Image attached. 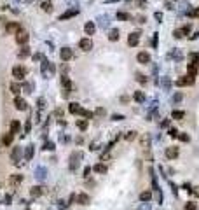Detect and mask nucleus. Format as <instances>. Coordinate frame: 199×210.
Returning a JSON list of instances; mask_svg holds the SVG:
<instances>
[{"label":"nucleus","mask_w":199,"mask_h":210,"mask_svg":"<svg viewBox=\"0 0 199 210\" xmlns=\"http://www.w3.org/2000/svg\"><path fill=\"white\" fill-rule=\"evenodd\" d=\"M24 75H26V68H24L23 65H16V67H12V77H14L16 81H23Z\"/></svg>","instance_id":"nucleus-1"},{"label":"nucleus","mask_w":199,"mask_h":210,"mask_svg":"<svg viewBox=\"0 0 199 210\" xmlns=\"http://www.w3.org/2000/svg\"><path fill=\"white\" fill-rule=\"evenodd\" d=\"M79 47H80L82 51H86V53H87V51H91V49H93V40H91V39H87V37H84V39H80V40H79Z\"/></svg>","instance_id":"nucleus-2"},{"label":"nucleus","mask_w":199,"mask_h":210,"mask_svg":"<svg viewBox=\"0 0 199 210\" xmlns=\"http://www.w3.org/2000/svg\"><path fill=\"white\" fill-rule=\"evenodd\" d=\"M21 156H23V149H21V147H14L12 152H10V159L14 161V165H19Z\"/></svg>","instance_id":"nucleus-3"},{"label":"nucleus","mask_w":199,"mask_h":210,"mask_svg":"<svg viewBox=\"0 0 199 210\" xmlns=\"http://www.w3.org/2000/svg\"><path fill=\"white\" fill-rule=\"evenodd\" d=\"M79 159H80V152H77V151H75V152H72V154H70V165H68V166H70V170H72V172H75V170H77V163H79Z\"/></svg>","instance_id":"nucleus-4"},{"label":"nucleus","mask_w":199,"mask_h":210,"mask_svg":"<svg viewBox=\"0 0 199 210\" xmlns=\"http://www.w3.org/2000/svg\"><path fill=\"white\" fill-rule=\"evenodd\" d=\"M5 32L7 33H17V32H21V25L16 23V21H10V23L5 25Z\"/></svg>","instance_id":"nucleus-5"},{"label":"nucleus","mask_w":199,"mask_h":210,"mask_svg":"<svg viewBox=\"0 0 199 210\" xmlns=\"http://www.w3.org/2000/svg\"><path fill=\"white\" fill-rule=\"evenodd\" d=\"M136 60H138L140 65H149V63H150V54H149L147 51H140L138 56H136Z\"/></svg>","instance_id":"nucleus-6"},{"label":"nucleus","mask_w":199,"mask_h":210,"mask_svg":"<svg viewBox=\"0 0 199 210\" xmlns=\"http://www.w3.org/2000/svg\"><path fill=\"white\" fill-rule=\"evenodd\" d=\"M28 39H30V35H28L24 30H21V32H17V33H16V42H17V44H21V46H24V44L28 42Z\"/></svg>","instance_id":"nucleus-7"},{"label":"nucleus","mask_w":199,"mask_h":210,"mask_svg":"<svg viewBox=\"0 0 199 210\" xmlns=\"http://www.w3.org/2000/svg\"><path fill=\"white\" fill-rule=\"evenodd\" d=\"M166 158L168 159H177L178 158V154H180V151H178V147H175V145H171V147H168L166 149Z\"/></svg>","instance_id":"nucleus-8"},{"label":"nucleus","mask_w":199,"mask_h":210,"mask_svg":"<svg viewBox=\"0 0 199 210\" xmlns=\"http://www.w3.org/2000/svg\"><path fill=\"white\" fill-rule=\"evenodd\" d=\"M138 42H140V32H133V33H129V37H128V44H129L131 47H135V46H138Z\"/></svg>","instance_id":"nucleus-9"},{"label":"nucleus","mask_w":199,"mask_h":210,"mask_svg":"<svg viewBox=\"0 0 199 210\" xmlns=\"http://www.w3.org/2000/svg\"><path fill=\"white\" fill-rule=\"evenodd\" d=\"M189 84H194V77H191V75H184V77H180V79H177V86H189Z\"/></svg>","instance_id":"nucleus-10"},{"label":"nucleus","mask_w":199,"mask_h":210,"mask_svg":"<svg viewBox=\"0 0 199 210\" xmlns=\"http://www.w3.org/2000/svg\"><path fill=\"white\" fill-rule=\"evenodd\" d=\"M45 177H47V168H45V166H37V168H35V179L45 181Z\"/></svg>","instance_id":"nucleus-11"},{"label":"nucleus","mask_w":199,"mask_h":210,"mask_svg":"<svg viewBox=\"0 0 199 210\" xmlns=\"http://www.w3.org/2000/svg\"><path fill=\"white\" fill-rule=\"evenodd\" d=\"M89 202H91V198H89V195H86V193H79L77 195V203L79 205H89Z\"/></svg>","instance_id":"nucleus-12"},{"label":"nucleus","mask_w":199,"mask_h":210,"mask_svg":"<svg viewBox=\"0 0 199 210\" xmlns=\"http://www.w3.org/2000/svg\"><path fill=\"white\" fill-rule=\"evenodd\" d=\"M84 32H86V35H94V32H96V25H94L93 21H87V23L84 25Z\"/></svg>","instance_id":"nucleus-13"},{"label":"nucleus","mask_w":199,"mask_h":210,"mask_svg":"<svg viewBox=\"0 0 199 210\" xmlns=\"http://www.w3.org/2000/svg\"><path fill=\"white\" fill-rule=\"evenodd\" d=\"M14 107H16L17 110H26V102H24L21 96H16V98H14Z\"/></svg>","instance_id":"nucleus-14"},{"label":"nucleus","mask_w":199,"mask_h":210,"mask_svg":"<svg viewBox=\"0 0 199 210\" xmlns=\"http://www.w3.org/2000/svg\"><path fill=\"white\" fill-rule=\"evenodd\" d=\"M68 110H70V114H82V107L77 103V102H72L70 105H68Z\"/></svg>","instance_id":"nucleus-15"},{"label":"nucleus","mask_w":199,"mask_h":210,"mask_svg":"<svg viewBox=\"0 0 199 210\" xmlns=\"http://www.w3.org/2000/svg\"><path fill=\"white\" fill-rule=\"evenodd\" d=\"M21 182H23V175H19V173H14V175L9 177V184L10 186H19Z\"/></svg>","instance_id":"nucleus-16"},{"label":"nucleus","mask_w":199,"mask_h":210,"mask_svg":"<svg viewBox=\"0 0 199 210\" xmlns=\"http://www.w3.org/2000/svg\"><path fill=\"white\" fill-rule=\"evenodd\" d=\"M77 14H79V9H72V11H68V12H63V14L59 16V21L70 19V18H73V16H77Z\"/></svg>","instance_id":"nucleus-17"},{"label":"nucleus","mask_w":199,"mask_h":210,"mask_svg":"<svg viewBox=\"0 0 199 210\" xmlns=\"http://www.w3.org/2000/svg\"><path fill=\"white\" fill-rule=\"evenodd\" d=\"M59 56H61L63 61H68V60L72 58V49H70V47H63V49L59 51Z\"/></svg>","instance_id":"nucleus-18"},{"label":"nucleus","mask_w":199,"mask_h":210,"mask_svg":"<svg viewBox=\"0 0 199 210\" xmlns=\"http://www.w3.org/2000/svg\"><path fill=\"white\" fill-rule=\"evenodd\" d=\"M12 140H14V133H12V131H9V133H5V135H3V140H2V142H3V145H10V144H12Z\"/></svg>","instance_id":"nucleus-19"},{"label":"nucleus","mask_w":199,"mask_h":210,"mask_svg":"<svg viewBox=\"0 0 199 210\" xmlns=\"http://www.w3.org/2000/svg\"><path fill=\"white\" fill-rule=\"evenodd\" d=\"M31 158H33V145L30 144V145H26V149H24V159L30 161Z\"/></svg>","instance_id":"nucleus-20"},{"label":"nucleus","mask_w":199,"mask_h":210,"mask_svg":"<svg viewBox=\"0 0 199 210\" xmlns=\"http://www.w3.org/2000/svg\"><path fill=\"white\" fill-rule=\"evenodd\" d=\"M17 56H19V58H26V56H30V47H28V46L24 44V46H23V47L19 49Z\"/></svg>","instance_id":"nucleus-21"},{"label":"nucleus","mask_w":199,"mask_h":210,"mask_svg":"<svg viewBox=\"0 0 199 210\" xmlns=\"http://www.w3.org/2000/svg\"><path fill=\"white\" fill-rule=\"evenodd\" d=\"M133 100H135V102H138V103H143V102H145V95H143L142 91H135Z\"/></svg>","instance_id":"nucleus-22"},{"label":"nucleus","mask_w":199,"mask_h":210,"mask_svg":"<svg viewBox=\"0 0 199 210\" xmlns=\"http://www.w3.org/2000/svg\"><path fill=\"white\" fill-rule=\"evenodd\" d=\"M87 126H89V119H79L77 121V128L79 130L84 131V130H87Z\"/></svg>","instance_id":"nucleus-23"},{"label":"nucleus","mask_w":199,"mask_h":210,"mask_svg":"<svg viewBox=\"0 0 199 210\" xmlns=\"http://www.w3.org/2000/svg\"><path fill=\"white\" fill-rule=\"evenodd\" d=\"M187 75H191V77H196V75H198V67L189 63V67H187Z\"/></svg>","instance_id":"nucleus-24"},{"label":"nucleus","mask_w":199,"mask_h":210,"mask_svg":"<svg viewBox=\"0 0 199 210\" xmlns=\"http://www.w3.org/2000/svg\"><path fill=\"white\" fill-rule=\"evenodd\" d=\"M19 130H21V123L14 119V121L10 123V131H12V133H19Z\"/></svg>","instance_id":"nucleus-25"},{"label":"nucleus","mask_w":199,"mask_h":210,"mask_svg":"<svg viewBox=\"0 0 199 210\" xmlns=\"http://www.w3.org/2000/svg\"><path fill=\"white\" fill-rule=\"evenodd\" d=\"M96 173H107V165H103V163H98V165H94V168H93Z\"/></svg>","instance_id":"nucleus-26"},{"label":"nucleus","mask_w":199,"mask_h":210,"mask_svg":"<svg viewBox=\"0 0 199 210\" xmlns=\"http://www.w3.org/2000/svg\"><path fill=\"white\" fill-rule=\"evenodd\" d=\"M30 195H31L33 198H37V196H40V195H42V188H40V186H33V188L30 189Z\"/></svg>","instance_id":"nucleus-27"},{"label":"nucleus","mask_w":199,"mask_h":210,"mask_svg":"<svg viewBox=\"0 0 199 210\" xmlns=\"http://www.w3.org/2000/svg\"><path fill=\"white\" fill-rule=\"evenodd\" d=\"M10 91H12L14 95H19V93L23 91V88H21L17 82H10Z\"/></svg>","instance_id":"nucleus-28"},{"label":"nucleus","mask_w":199,"mask_h":210,"mask_svg":"<svg viewBox=\"0 0 199 210\" xmlns=\"http://www.w3.org/2000/svg\"><path fill=\"white\" fill-rule=\"evenodd\" d=\"M189 60H191V65H196L199 68V54L198 53H192V54L189 56Z\"/></svg>","instance_id":"nucleus-29"},{"label":"nucleus","mask_w":199,"mask_h":210,"mask_svg":"<svg viewBox=\"0 0 199 210\" xmlns=\"http://www.w3.org/2000/svg\"><path fill=\"white\" fill-rule=\"evenodd\" d=\"M108 39H110L112 42H115V40H119V30H117V28H114V30L110 32V35H108Z\"/></svg>","instance_id":"nucleus-30"},{"label":"nucleus","mask_w":199,"mask_h":210,"mask_svg":"<svg viewBox=\"0 0 199 210\" xmlns=\"http://www.w3.org/2000/svg\"><path fill=\"white\" fill-rule=\"evenodd\" d=\"M184 116H185V112H182V110H173V112H171V117H173V119H184Z\"/></svg>","instance_id":"nucleus-31"},{"label":"nucleus","mask_w":199,"mask_h":210,"mask_svg":"<svg viewBox=\"0 0 199 210\" xmlns=\"http://www.w3.org/2000/svg\"><path fill=\"white\" fill-rule=\"evenodd\" d=\"M140 200H142V202H150V200H152V195H150L149 191H143V193L140 195Z\"/></svg>","instance_id":"nucleus-32"},{"label":"nucleus","mask_w":199,"mask_h":210,"mask_svg":"<svg viewBox=\"0 0 199 210\" xmlns=\"http://www.w3.org/2000/svg\"><path fill=\"white\" fill-rule=\"evenodd\" d=\"M117 18H119V19H122V21H126V19H131V16H129L128 12H121V11L117 12Z\"/></svg>","instance_id":"nucleus-33"},{"label":"nucleus","mask_w":199,"mask_h":210,"mask_svg":"<svg viewBox=\"0 0 199 210\" xmlns=\"http://www.w3.org/2000/svg\"><path fill=\"white\" fill-rule=\"evenodd\" d=\"M42 9H44L45 12H51V11H52V4H51V2H44V4H42Z\"/></svg>","instance_id":"nucleus-34"},{"label":"nucleus","mask_w":199,"mask_h":210,"mask_svg":"<svg viewBox=\"0 0 199 210\" xmlns=\"http://www.w3.org/2000/svg\"><path fill=\"white\" fill-rule=\"evenodd\" d=\"M136 79H138V82H140V84H147V82H149L147 75H142V74H138V77H136Z\"/></svg>","instance_id":"nucleus-35"},{"label":"nucleus","mask_w":199,"mask_h":210,"mask_svg":"<svg viewBox=\"0 0 199 210\" xmlns=\"http://www.w3.org/2000/svg\"><path fill=\"white\" fill-rule=\"evenodd\" d=\"M135 138H136V131H128L126 140H128V142H131V140H135Z\"/></svg>","instance_id":"nucleus-36"},{"label":"nucleus","mask_w":199,"mask_h":210,"mask_svg":"<svg viewBox=\"0 0 199 210\" xmlns=\"http://www.w3.org/2000/svg\"><path fill=\"white\" fill-rule=\"evenodd\" d=\"M150 144V138H149V135H143L142 137V147H147Z\"/></svg>","instance_id":"nucleus-37"},{"label":"nucleus","mask_w":199,"mask_h":210,"mask_svg":"<svg viewBox=\"0 0 199 210\" xmlns=\"http://www.w3.org/2000/svg\"><path fill=\"white\" fill-rule=\"evenodd\" d=\"M178 138H180L182 142H189V140H191V137H189L187 133H178Z\"/></svg>","instance_id":"nucleus-38"},{"label":"nucleus","mask_w":199,"mask_h":210,"mask_svg":"<svg viewBox=\"0 0 199 210\" xmlns=\"http://www.w3.org/2000/svg\"><path fill=\"white\" fill-rule=\"evenodd\" d=\"M21 88H23V91H24V93H31V84H30V82H26V84H23Z\"/></svg>","instance_id":"nucleus-39"},{"label":"nucleus","mask_w":199,"mask_h":210,"mask_svg":"<svg viewBox=\"0 0 199 210\" xmlns=\"http://www.w3.org/2000/svg\"><path fill=\"white\" fill-rule=\"evenodd\" d=\"M82 116H84L86 119H91V117H94V114H93L91 110H82Z\"/></svg>","instance_id":"nucleus-40"},{"label":"nucleus","mask_w":199,"mask_h":210,"mask_svg":"<svg viewBox=\"0 0 199 210\" xmlns=\"http://www.w3.org/2000/svg\"><path fill=\"white\" fill-rule=\"evenodd\" d=\"M44 149H45V151H54V144H52V142H45V144H44Z\"/></svg>","instance_id":"nucleus-41"},{"label":"nucleus","mask_w":199,"mask_h":210,"mask_svg":"<svg viewBox=\"0 0 199 210\" xmlns=\"http://www.w3.org/2000/svg\"><path fill=\"white\" fill-rule=\"evenodd\" d=\"M185 210H198V205L192 203V202H189V203L185 205Z\"/></svg>","instance_id":"nucleus-42"},{"label":"nucleus","mask_w":199,"mask_h":210,"mask_svg":"<svg viewBox=\"0 0 199 210\" xmlns=\"http://www.w3.org/2000/svg\"><path fill=\"white\" fill-rule=\"evenodd\" d=\"M182 33H184V35H189V33H191V25H185V26L182 28Z\"/></svg>","instance_id":"nucleus-43"},{"label":"nucleus","mask_w":199,"mask_h":210,"mask_svg":"<svg viewBox=\"0 0 199 210\" xmlns=\"http://www.w3.org/2000/svg\"><path fill=\"white\" fill-rule=\"evenodd\" d=\"M173 37H175V39H180V37H184L182 30H175V32H173Z\"/></svg>","instance_id":"nucleus-44"},{"label":"nucleus","mask_w":199,"mask_h":210,"mask_svg":"<svg viewBox=\"0 0 199 210\" xmlns=\"http://www.w3.org/2000/svg\"><path fill=\"white\" fill-rule=\"evenodd\" d=\"M30 130H31V121H26V124H24V133H30Z\"/></svg>","instance_id":"nucleus-45"},{"label":"nucleus","mask_w":199,"mask_h":210,"mask_svg":"<svg viewBox=\"0 0 199 210\" xmlns=\"http://www.w3.org/2000/svg\"><path fill=\"white\" fill-rule=\"evenodd\" d=\"M178 133H180V131H177L175 128H171V130H170V137H173V138H177V137H178Z\"/></svg>","instance_id":"nucleus-46"},{"label":"nucleus","mask_w":199,"mask_h":210,"mask_svg":"<svg viewBox=\"0 0 199 210\" xmlns=\"http://www.w3.org/2000/svg\"><path fill=\"white\" fill-rule=\"evenodd\" d=\"M37 103H38V109L42 110V109H44V103H45V100H44V98H38V100H37Z\"/></svg>","instance_id":"nucleus-47"},{"label":"nucleus","mask_w":199,"mask_h":210,"mask_svg":"<svg viewBox=\"0 0 199 210\" xmlns=\"http://www.w3.org/2000/svg\"><path fill=\"white\" fill-rule=\"evenodd\" d=\"M163 84H164V88L168 89V88H170V79H168V77H164V81H163Z\"/></svg>","instance_id":"nucleus-48"},{"label":"nucleus","mask_w":199,"mask_h":210,"mask_svg":"<svg viewBox=\"0 0 199 210\" xmlns=\"http://www.w3.org/2000/svg\"><path fill=\"white\" fill-rule=\"evenodd\" d=\"M180 100H182V95H180V93L173 96V102H175V103H177V102H180Z\"/></svg>","instance_id":"nucleus-49"},{"label":"nucleus","mask_w":199,"mask_h":210,"mask_svg":"<svg viewBox=\"0 0 199 210\" xmlns=\"http://www.w3.org/2000/svg\"><path fill=\"white\" fill-rule=\"evenodd\" d=\"M161 126H163V128H168V126H170V119H164V121L161 123Z\"/></svg>","instance_id":"nucleus-50"},{"label":"nucleus","mask_w":199,"mask_h":210,"mask_svg":"<svg viewBox=\"0 0 199 210\" xmlns=\"http://www.w3.org/2000/svg\"><path fill=\"white\" fill-rule=\"evenodd\" d=\"M89 173H91V166H86V170H84V177H89Z\"/></svg>","instance_id":"nucleus-51"},{"label":"nucleus","mask_w":199,"mask_h":210,"mask_svg":"<svg viewBox=\"0 0 199 210\" xmlns=\"http://www.w3.org/2000/svg\"><path fill=\"white\" fill-rule=\"evenodd\" d=\"M112 119H114V121H121V119H124V116H117V114H115V116H112Z\"/></svg>","instance_id":"nucleus-52"},{"label":"nucleus","mask_w":199,"mask_h":210,"mask_svg":"<svg viewBox=\"0 0 199 210\" xmlns=\"http://www.w3.org/2000/svg\"><path fill=\"white\" fill-rule=\"evenodd\" d=\"M154 16H156V19H157V21H161V19H163V14H161V12H156Z\"/></svg>","instance_id":"nucleus-53"},{"label":"nucleus","mask_w":199,"mask_h":210,"mask_svg":"<svg viewBox=\"0 0 199 210\" xmlns=\"http://www.w3.org/2000/svg\"><path fill=\"white\" fill-rule=\"evenodd\" d=\"M152 46H154V47H156V46H157V33H156V35H154V40H152Z\"/></svg>","instance_id":"nucleus-54"},{"label":"nucleus","mask_w":199,"mask_h":210,"mask_svg":"<svg viewBox=\"0 0 199 210\" xmlns=\"http://www.w3.org/2000/svg\"><path fill=\"white\" fill-rule=\"evenodd\" d=\"M68 140H70V138H68L66 135H65V137H61V142H63V144H65V142H68Z\"/></svg>","instance_id":"nucleus-55"},{"label":"nucleus","mask_w":199,"mask_h":210,"mask_svg":"<svg viewBox=\"0 0 199 210\" xmlns=\"http://www.w3.org/2000/svg\"><path fill=\"white\" fill-rule=\"evenodd\" d=\"M192 191H194V195H198V196H199V186H198V188H194Z\"/></svg>","instance_id":"nucleus-56"},{"label":"nucleus","mask_w":199,"mask_h":210,"mask_svg":"<svg viewBox=\"0 0 199 210\" xmlns=\"http://www.w3.org/2000/svg\"><path fill=\"white\" fill-rule=\"evenodd\" d=\"M194 16H196V18H199V7L196 9V11H194Z\"/></svg>","instance_id":"nucleus-57"},{"label":"nucleus","mask_w":199,"mask_h":210,"mask_svg":"<svg viewBox=\"0 0 199 210\" xmlns=\"http://www.w3.org/2000/svg\"><path fill=\"white\" fill-rule=\"evenodd\" d=\"M24 210H30V209H24Z\"/></svg>","instance_id":"nucleus-58"}]
</instances>
